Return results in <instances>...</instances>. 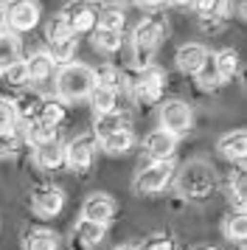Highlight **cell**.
<instances>
[{"label":"cell","instance_id":"6da1fadb","mask_svg":"<svg viewBox=\"0 0 247 250\" xmlns=\"http://www.w3.org/2000/svg\"><path fill=\"white\" fill-rule=\"evenodd\" d=\"M96 87V70L84 65V62H67L56 70V79H54V90L56 99L65 104L82 102L87 99L90 90Z\"/></svg>","mask_w":247,"mask_h":250},{"label":"cell","instance_id":"7a4b0ae2","mask_svg":"<svg viewBox=\"0 0 247 250\" xmlns=\"http://www.w3.org/2000/svg\"><path fill=\"white\" fill-rule=\"evenodd\" d=\"M166 17H160V14H149L144 17L141 23L135 25L132 31V57H135V65L144 70L152 65V59H155L157 48L163 42V37H166Z\"/></svg>","mask_w":247,"mask_h":250},{"label":"cell","instance_id":"3957f363","mask_svg":"<svg viewBox=\"0 0 247 250\" xmlns=\"http://www.w3.org/2000/svg\"><path fill=\"white\" fill-rule=\"evenodd\" d=\"M216 188V169L208 160H188L177 171V191L188 200H205Z\"/></svg>","mask_w":247,"mask_h":250},{"label":"cell","instance_id":"277c9868","mask_svg":"<svg viewBox=\"0 0 247 250\" xmlns=\"http://www.w3.org/2000/svg\"><path fill=\"white\" fill-rule=\"evenodd\" d=\"M3 25L11 34H28L40 23V3L37 0H6L0 9Z\"/></svg>","mask_w":247,"mask_h":250},{"label":"cell","instance_id":"5b68a950","mask_svg":"<svg viewBox=\"0 0 247 250\" xmlns=\"http://www.w3.org/2000/svg\"><path fill=\"white\" fill-rule=\"evenodd\" d=\"M174 160H152L149 166L135 174L132 180V191L141 194V197H149V194H157L163 191L168 183L174 180Z\"/></svg>","mask_w":247,"mask_h":250},{"label":"cell","instance_id":"8992f818","mask_svg":"<svg viewBox=\"0 0 247 250\" xmlns=\"http://www.w3.org/2000/svg\"><path fill=\"white\" fill-rule=\"evenodd\" d=\"M99 12H101L99 0H70L59 14L65 17L67 28L79 37V34H90L99 25Z\"/></svg>","mask_w":247,"mask_h":250},{"label":"cell","instance_id":"52a82bcc","mask_svg":"<svg viewBox=\"0 0 247 250\" xmlns=\"http://www.w3.org/2000/svg\"><path fill=\"white\" fill-rule=\"evenodd\" d=\"M166 73L155 65H149V68L141 70V76L135 79L132 84V96L138 104H160L163 99V93H166Z\"/></svg>","mask_w":247,"mask_h":250},{"label":"cell","instance_id":"ba28073f","mask_svg":"<svg viewBox=\"0 0 247 250\" xmlns=\"http://www.w3.org/2000/svg\"><path fill=\"white\" fill-rule=\"evenodd\" d=\"M194 124V110H191L188 102L183 99H168V102L160 104V126L171 132V135H185Z\"/></svg>","mask_w":247,"mask_h":250},{"label":"cell","instance_id":"9c48e42d","mask_svg":"<svg viewBox=\"0 0 247 250\" xmlns=\"http://www.w3.org/2000/svg\"><path fill=\"white\" fill-rule=\"evenodd\" d=\"M96 152H99V138L93 135V132L73 138L70 144H65V166H70L76 174H84L93 166Z\"/></svg>","mask_w":247,"mask_h":250},{"label":"cell","instance_id":"30bf717a","mask_svg":"<svg viewBox=\"0 0 247 250\" xmlns=\"http://www.w3.org/2000/svg\"><path fill=\"white\" fill-rule=\"evenodd\" d=\"M65 205V191L54 183H42L31 191V208L40 216H56Z\"/></svg>","mask_w":247,"mask_h":250},{"label":"cell","instance_id":"8fae6325","mask_svg":"<svg viewBox=\"0 0 247 250\" xmlns=\"http://www.w3.org/2000/svg\"><path fill=\"white\" fill-rule=\"evenodd\" d=\"M28 84V70H25V59L11 62L9 68L0 70V99L3 102H14Z\"/></svg>","mask_w":247,"mask_h":250},{"label":"cell","instance_id":"7c38bea8","mask_svg":"<svg viewBox=\"0 0 247 250\" xmlns=\"http://www.w3.org/2000/svg\"><path fill=\"white\" fill-rule=\"evenodd\" d=\"M115 211L118 205L110 194H90L84 205H82V219H90V222H101V225H110L115 219Z\"/></svg>","mask_w":247,"mask_h":250},{"label":"cell","instance_id":"4fadbf2b","mask_svg":"<svg viewBox=\"0 0 247 250\" xmlns=\"http://www.w3.org/2000/svg\"><path fill=\"white\" fill-rule=\"evenodd\" d=\"M177 141H180L177 135H171V132H166L160 126V129H152L144 138V149L152 160H171L174 152H177Z\"/></svg>","mask_w":247,"mask_h":250},{"label":"cell","instance_id":"5bb4252c","mask_svg":"<svg viewBox=\"0 0 247 250\" xmlns=\"http://www.w3.org/2000/svg\"><path fill=\"white\" fill-rule=\"evenodd\" d=\"M107 236V225L101 222H90V219H79L73 228V248L79 250H96Z\"/></svg>","mask_w":247,"mask_h":250},{"label":"cell","instance_id":"9a60e30c","mask_svg":"<svg viewBox=\"0 0 247 250\" xmlns=\"http://www.w3.org/2000/svg\"><path fill=\"white\" fill-rule=\"evenodd\" d=\"M208 54H211V51H208L205 45H200V42H185V45H180L177 54H174L177 70L180 73H185V76H194V73L200 70V65L205 62Z\"/></svg>","mask_w":247,"mask_h":250},{"label":"cell","instance_id":"2e32d148","mask_svg":"<svg viewBox=\"0 0 247 250\" xmlns=\"http://www.w3.org/2000/svg\"><path fill=\"white\" fill-rule=\"evenodd\" d=\"M216 149L225 160L230 163H245L247 158V132L245 129H236V132H225L219 141H216Z\"/></svg>","mask_w":247,"mask_h":250},{"label":"cell","instance_id":"e0dca14e","mask_svg":"<svg viewBox=\"0 0 247 250\" xmlns=\"http://www.w3.org/2000/svg\"><path fill=\"white\" fill-rule=\"evenodd\" d=\"M25 70H28V82L31 84H45V82H54L56 62L51 54L37 51V54H31V57L25 59Z\"/></svg>","mask_w":247,"mask_h":250},{"label":"cell","instance_id":"ac0fdd59","mask_svg":"<svg viewBox=\"0 0 247 250\" xmlns=\"http://www.w3.org/2000/svg\"><path fill=\"white\" fill-rule=\"evenodd\" d=\"M34 163L45 171H56L59 166H65V146H62L59 141L34 146Z\"/></svg>","mask_w":247,"mask_h":250},{"label":"cell","instance_id":"d6986e66","mask_svg":"<svg viewBox=\"0 0 247 250\" xmlns=\"http://www.w3.org/2000/svg\"><path fill=\"white\" fill-rule=\"evenodd\" d=\"M22 250H59V233L51 228H31L22 233Z\"/></svg>","mask_w":247,"mask_h":250},{"label":"cell","instance_id":"ffe728a7","mask_svg":"<svg viewBox=\"0 0 247 250\" xmlns=\"http://www.w3.org/2000/svg\"><path fill=\"white\" fill-rule=\"evenodd\" d=\"M99 146L107 152V155H126L129 149L135 146V135L132 129H115V132H107V135L99 138Z\"/></svg>","mask_w":247,"mask_h":250},{"label":"cell","instance_id":"44dd1931","mask_svg":"<svg viewBox=\"0 0 247 250\" xmlns=\"http://www.w3.org/2000/svg\"><path fill=\"white\" fill-rule=\"evenodd\" d=\"M90 104H93V113L96 118L99 115H110L118 110V90H112V87H104V84H96L93 90H90Z\"/></svg>","mask_w":247,"mask_h":250},{"label":"cell","instance_id":"7402d4cb","mask_svg":"<svg viewBox=\"0 0 247 250\" xmlns=\"http://www.w3.org/2000/svg\"><path fill=\"white\" fill-rule=\"evenodd\" d=\"M194 9L200 14L202 25L208 28L211 23H219L227 17V9H230V0H194Z\"/></svg>","mask_w":247,"mask_h":250},{"label":"cell","instance_id":"603a6c76","mask_svg":"<svg viewBox=\"0 0 247 250\" xmlns=\"http://www.w3.org/2000/svg\"><path fill=\"white\" fill-rule=\"evenodd\" d=\"M40 104H42V96H37V93H25L22 90L11 107H14V115H17V121H37V115H40Z\"/></svg>","mask_w":247,"mask_h":250},{"label":"cell","instance_id":"cb8c5ba5","mask_svg":"<svg viewBox=\"0 0 247 250\" xmlns=\"http://www.w3.org/2000/svg\"><path fill=\"white\" fill-rule=\"evenodd\" d=\"M222 236L227 242H236V245H245L247 239V216L245 211H230V214L222 219Z\"/></svg>","mask_w":247,"mask_h":250},{"label":"cell","instance_id":"d4e9b609","mask_svg":"<svg viewBox=\"0 0 247 250\" xmlns=\"http://www.w3.org/2000/svg\"><path fill=\"white\" fill-rule=\"evenodd\" d=\"M93 37V48L101 51V54H115V51H121L124 45V31H112V28H93L90 31Z\"/></svg>","mask_w":247,"mask_h":250},{"label":"cell","instance_id":"484cf974","mask_svg":"<svg viewBox=\"0 0 247 250\" xmlns=\"http://www.w3.org/2000/svg\"><path fill=\"white\" fill-rule=\"evenodd\" d=\"M213 62H216V76H219V84L225 82H233V76L239 73V54L233 48H225L219 54H213Z\"/></svg>","mask_w":247,"mask_h":250},{"label":"cell","instance_id":"4316f807","mask_svg":"<svg viewBox=\"0 0 247 250\" xmlns=\"http://www.w3.org/2000/svg\"><path fill=\"white\" fill-rule=\"evenodd\" d=\"M25 141L31 144V146H42V144H51L56 141V126L54 124H45V121H28L25 126Z\"/></svg>","mask_w":247,"mask_h":250},{"label":"cell","instance_id":"83f0119b","mask_svg":"<svg viewBox=\"0 0 247 250\" xmlns=\"http://www.w3.org/2000/svg\"><path fill=\"white\" fill-rule=\"evenodd\" d=\"M124 23H126V12H124V6H118V3L101 6V12H99V28L124 31Z\"/></svg>","mask_w":247,"mask_h":250},{"label":"cell","instance_id":"f1b7e54d","mask_svg":"<svg viewBox=\"0 0 247 250\" xmlns=\"http://www.w3.org/2000/svg\"><path fill=\"white\" fill-rule=\"evenodd\" d=\"M37 118H40V121H45V124L59 126L67 118L65 102H59V99H42V104H40V115H37Z\"/></svg>","mask_w":247,"mask_h":250},{"label":"cell","instance_id":"f546056e","mask_svg":"<svg viewBox=\"0 0 247 250\" xmlns=\"http://www.w3.org/2000/svg\"><path fill=\"white\" fill-rule=\"evenodd\" d=\"M17 59H20V40L11 31H3L0 34V70L9 68L11 62H17Z\"/></svg>","mask_w":247,"mask_h":250},{"label":"cell","instance_id":"4dcf8cb0","mask_svg":"<svg viewBox=\"0 0 247 250\" xmlns=\"http://www.w3.org/2000/svg\"><path fill=\"white\" fill-rule=\"evenodd\" d=\"M51 48V57H54L56 65H67V62H73L76 59V51H79V37H67L62 42H54Z\"/></svg>","mask_w":247,"mask_h":250},{"label":"cell","instance_id":"1f68e13d","mask_svg":"<svg viewBox=\"0 0 247 250\" xmlns=\"http://www.w3.org/2000/svg\"><path fill=\"white\" fill-rule=\"evenodd\" d=\"M126 126H129V118L115 110V113H110V115H99V118H96V132H93V135L101 138V135H107V132H115V129H126Z\"/></svg>","mask_w":247,"mask_h":250},{"label":"cell","instance_id":"d6a6232c","mask_svg":"<svg viewBox=\"0 0 247 250\" xmlns=\"http://www.w3.org/2000/svg\"><path fill=\"white\" fill-rule=\"evenodd\" d=\"M67 37H76V34L67 28V23H65V17H62V14H54V17L45 23V40H48V45L62 42V40H67Z\"/></svg>","mask_w":247,"mask_h":250},{"label":"cell","instance_id":"836d02e7","mask_svg":"<svg viewBox=\"0 0 247 250\" xmlns=\"http://www.w3.org/2000/svg\"><path fill=\"white\" fill-rule=\"evenodd\" d=\"M194 79L200 82V87H205V90L219 87V76H216V62H213V54L205 57V62L200 65V70L194 73Z\"/></svg>","mask_w":247,"mask_h":250},{"label":"cell","instance_id":"e575fe53","mask_svg":"<svg viewBox=\"0 0 247 250\" xmlns=\"http://www.w3.org/2000/svg\"><path fill=\"white\" fill-rule=\"evenodd\" d=\"M96 84H104V87H112V90L121 93V84H124V76L121 70L115 65H104V68L96 70Z\"/></svg>","mask_w":247,"mask_h":250},{"label":"cell","instance_id":"d590c367","mask_svg":"<svg viewBox=\"0 0 247 250\" xmlns=\"http://www.w3.org/2000/svg\"><path fill=\"white\" fill-rule=\"evenodd\" d=\"M230 200L236 203V211H245L247 197H245V171L236 174V183L230 180Z\"/></svg>","mask_w":247,"mask_h":250},{"label":"cell","instance_id":"8d00e7d4","mask_svg":"<svg viewBox=\"0 0 247 250\" xmlns=\"http://www.w3.org/2000/svg\"><path fill=\"white\" fill-rule=\"evenodd\" d=\"M20 149V138H17V132L14 129H9V132H0V160L9 158V155H14Z\"/></svg>","mask_w":247,"mask_h":250},{"label":"cell","instance_id":"74e56055","mask_svg":"<svg viewBox=\"0 0 247 250\" xmlns=\"http://www.w3.org/2000/svg\"><path fill=\"white\" fill-rule=\"evenodd\" d=\"M14 124H17V115H14L11 102H3V99H0V132L14 129Z\"/></svg>","mask_w":247,"mask_h":250},{"label":"cell","instance_id":"f35d334b","mask_svg":"<svg viewBox=\"0 0 247 250\" xmlns=\"http://www.w3.org/2000/svg\"><path fill=\"white\" fill-rule=\"evenodd\" d=\"M138 250H174V245H171L168 236H152V239H146V245Z\"/></svg>","mask_w":247,"mask_h":250},{"label":"cell","instance_id":"ab89813d","mask_svg":"<svg viewBox=\"0 0 247 250\" xmlns=\"http://www.w3.org/2000/svg\"><path fill=\"white\" fill-rule=\"evenodd\" d=\"M138 6H144V9H157V6H163L166 0H135Z\"/></svg>","mask_w":247,"mask_h":250},{"label":"cell","instance_id":"60d3db41","mask_svg":"<svg viewBox=\"0 0 247 250\" xmlns=\"http://www.w3.org/2000/svg\"><path fill=\"white\" fill-rule=\"evenodd\" d=\"M171 6H177V9H188V6H194V0H168Z\"/></svg>","mask_w":247,"mask_h":250},{"label":"cell","instance_id":"b9f144b4","mask_svg":"<svg viewBox=\"0 0 247 250\" xmlns=\"http://www.w3.org/2000/svg\"><path fill=\"white\" fill-rule=\"evenodd\" d=\"M115 250H138V248H132V245H121V248H115Z\"/></svg>","mask_w":247,"mask_h":250},{"label":"cell","instance_id":"7bdbcfd3","mask_svg":"<svg viewBox=\"0 0 247 250\" xmlns=\"http://www.w3.org/2000/svg\"><path fill=\"white\" fill-rule=\"evenodd\" d=\"M3 31H6V25H3V17H0V34H3Z\"/></svg>","mask_w":247,"mask_h":250},{"label":"cell","instance_id":"ee69618b","mask_svg":"<svg viewBox=\"0 0 247 250\" xmlns=\"http://www.w3.org/2000/svg\"><path fill=\"white\" fill-rule=\"evenodd\" d=\"M202 250H216V248H202Z\"/></svg>","mask_w":247,"mask_h":250},{"label":"cell","instance_id":"f6af8a7d","mask_svg":"<svg viewBox=\"0 0 247 250\" xmlns=\"http://www.w3.org/2000/svg\"><path fill=\"white\" fill-rule=\"evenodd\" d=\"M3 3H6V0H0V9H3Z\"/></svg>","mask_w":247,"mask_h":250}]
</instances>
